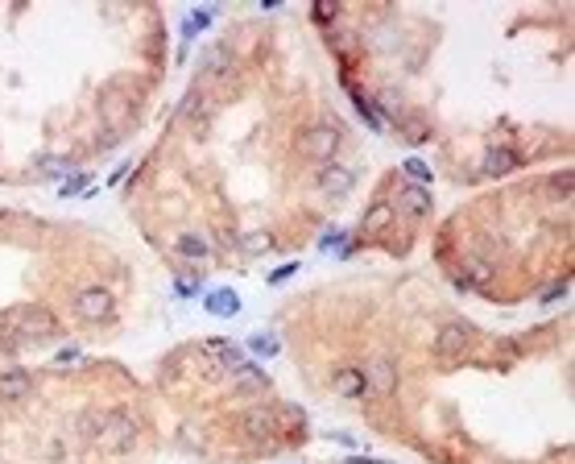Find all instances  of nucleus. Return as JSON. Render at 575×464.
I'll return each instance as SVG.
<instances>
[{
	"mask_svg": "<svg viewBox=\"0 0 575 464\" xmlns=\"http://www.w3.org/2000/svg\"><path fill=\"white\" fill-rule=\"evenodd\" d=\"M99 452H108V456H120V452H128L133 443H137V423L128 415H108L104 423V431H99Z\"/></svg>",
	"mask_w": 575,
	"mask_h": 464,
	"instance_id": "obj_3",
	"label": "nucleus"
},
{
	"mask_svg": "<svg viewBox=\"0 0 575 464\" xmlns=\"http://www.w3.org/2000/svg\"><path fill=\"white\" fill-rule=\"evenodd\" d=\"M339 244V232L336 228H332V232H327V237H319V249H323V253H332V249H336Z\"/></svg>",
	"mask_w": 575,
	"mask_h": 464,
	"instance_id": "obj_26",
	"label": "nucleus"
},
{
	"mask_svg": "<svg viewBox=\"0 0 575 464\" xmlns=\"http://www.w3.org/2000/svg\"><path fill=\"white\" fill-rule=\"evenodd\" d=\"M54 332V315L42 303H17L0 311V336H42Z\"/></svg>",
	"mask_w": 575,
	"mask_h": 464,
	"instance_id": "obj_1",
	"label": "nucleus"
},
{
	"mask_svg": "<svg viewBox=\"0 0 575 464\" xmlns=\"http://www.w3.org/2000/svg\"><path fill=\"white\" fill-rule=\"evenodd\" d=\"M240 427H244V431H248L253 440H269L278 423H273V415H269V411H261V406H253V411H244V419H240Z\"/></svg>",
	"mask_w": 575,
	"mask_h": 464,
	"instance_id": "obj_14",
	"label": "nucleus"
},
{
	"mask_svg": "<svg viewBox=\"0 0 575 464\" xmlns=\"http://www.w3.org/2000/svg\"><path fill=\"white\" fill-rule=\"evenodd\" d=\"M332 386H336V394L339 398H364L368 394V386H364V377H360V369H352V365H344L332 377Z\"/></svg>",
	"mask_w": 575,
	"mask_h": 464,
	"instance_id": "obj_13",
	"label": "nucleus"
},
{
	"mask_svg": "<svg viewBox=\"0 0 575 464\" xmlns=\"http://www.w3.org/2000/svg\"><path fill=\"white\" fill-rule=\"evenodd\" d=\"M402 124H406V137H410V141H427V137H431L427 121H418V117H410V121H402Z\"/></svg>",
	"mask_w": 575,
	"mask_h": 464,
	"instance_id": "obj_24",
	"label": "nucleus"
},
{
	"mask_svg": "<svg viewBox=\"0 0 575 464\" xmlns=\"http://www.w3.org/2000/svg\"><path fill=\"white\" fill-rule=\"evenodd\" d=\"M174 249H178L187 261H207V257H212V241H207L203 232H178V237H174Z\"/></svg>",
	"mask_w": 575,
	"mask_h": 464,
	"instance_id": "obj_12",
	"label": "nucleus"
},
{
	"mask_svg": "<svg viewBox=\"0 0 575 464\" xmlns=\"http://www.w3.org/2000/svg\"><path fill=\"white\" fill-rule=\"evenodd\" d=\"M402 171H406L418 187H427V183H431V166H427L422 158H406V162H402Z\"/></svg>",
	"mask_w": 575,
	"mask_h": 464,
	"instance_id": "obj_21",
	"label": "nucleus"
},
{
	"mask_svg": "<svg viewBox=\"0 0 575 464\" xmlns=\"http://www.w3.org/2000/svg\"><path fill=\"white\" fill-rule=\"evenodd\" d=\"M468 344H472V328L468 323H447V328H439V336H434V352L439 357H464L468 352Z\"/></svg>",
	"mask_w": 575,
	"mask_h": 464,
	"instance_id": "obj_8",
	"label": "nucleus"
},
{
	"mask_svg": "<svg viewBox=\"0 0 575 464\" xmlns=\"http://www.w3.org/2000/svg\"><path fill=\"white\" fill-rule=\"evenodd\" d=\"M116 311V298L108 286H87V291L75 294V315L83 319V323H99V319H112Z\"/></svg>",
	"mask_w": 575,
	"mask_h": 464,
	"instance_id": "obj_2",
	"label": "nucleus"
},
{
	"mask_svg": "<svg viewBox=\"0 0 575 464\" xmlns=\"http://www.w3.org/2000/svg\"><path fill=\"white\" fill-rule=\"evenodd\" d=\"M104 423H108V415H83L79 419V436H83V440H99Z\"/></svg>",
	"mask_w": 575,
	"mask_h": 464,
	"instance_id": "obj_22",
	"label": "nucleus"
},
{
	"mask_svg": "<svg viewBox=\"0 0 575 464\" xmlns=\"http://www.w3.org/2000/svg\"><path fill=\"white\" fill-rule=\"evenodd\" d=\"M128 112H133V99H120L116 96V83H112V87L104 92V121H108V124H120Z\"/></svg>",
	"mask_w": 575,
	"mask_h": 464,
	"instance_id": "obj_17",
	"label": "nucleus"
},
{
	"mask_svg": "<svg viewBox=\"0 0 575 464\" xmlns=\"http://www.w3.org/2000/svg\"><path fill=\"white\" fill-rule=\"evenodd\" d=\"M336 149H339V129L336 124H314V129H307L302 153H307L311 162H336Z\"/></svg>",
	"mask_w": 575,
	"mask_h": 464,
	"instance_id": "obj_4",
	"label": "nucleus"
},
{
	"mask_svg": "<svg viewBox=\"0 0 575 464\" xmlns=\"http://www.w3.org/2000/svg\"><path fill=\"white\" fill-rule=\"evenodd\" d=\"M207 352L216 357V365L224 369V373H236V369H244V365H248V361H244V348H240V344L212 340V344H207Z\"/></svg>",
	"mask_w": 575,
	"mask_h": 464,
	"instance_id": "obj_11",
	"label": "nucleus"
},
{
	"mask_svg": "<svg viewBox=\"0 0 575 464\" xmlns=\"http://www.w3.org/2000/svg\"><path fill=\"white\" fill-rule=\"evenodd\" d=\"M248 348L257 352V357H278V336H269V332H257V336H248Z\"/></svg>",
	"mask_w": 575,
	"mask_h": 464,
	"instance_id": "obj_20",
	"label": "nucleus"
},
{
	"mask_svg": "<svg viewBox=\"0 0 575 464\" xmlns=\"http://www.w3.org/2000/svg\"><path fill=\"white\" fill-rule=\"evenodd\" d=\"M207 25H212V13H207V9H199V13H191V17H187L182 33H187V38H195V33H203Z\"/></svg>",
	"mask_w": 575,
	"mask_h": 464,
	"instance_id": "obj_23",
	"label": "nucleus"
},
{
	"mask_svg": "<svg viewBox=\"0 0 575 464\" xmlns=\"http://www.w3.org/2000/svg\"><path fill=\"white\" fill-rule=\"evenodd\" d=\"M75 191H83V178H67L62 183V195H75Z\"/></svg>",
	"mask_w": 575,
	"mask_h": 464,
	"instance_id": "obj_30",
	"label": "nucleus"
},
{
	"mask_svg": "<svg viewBox=\"0 0 575 464\" xmlns=\"http://www.w3.org/2000/svg\"><path fill=\"white\" fill-rule=\"evenodd\" d=\"M389 207L410 216V220H422V216H431V187L406 183V187H398V203H389Z\"/></svg>",
	"mask_w": 575,
	"mask_h": 464,
	"instance_id": "obj_6",
	"label": "nucleus"
},
{
	"mask_svg": "<svg viewBox=\"0 0 575 464\" xmlns=\"http://www.w3.org/2000/svg\"><path fill=\"white\" fill-rule=\"evenodd\" d=\"M33 394V377L21 373V369H9L0 373V402H25Z\"/></svg>",
	"mask_w": 575,
	"mask_h": 464,
	"instance_id": "obj_10",
	"label": "nucleus"
},
{
	"mask_svg": "<svg viewBox=\"0 0 575 464\" xmlns=\"http://www.w3.org/2000/svg\"><path fill=\"white\" fill-rule=\"evenodd\" d=\"M228 382H232V394H240V398H248V394H261L265 386H269V377H265V369L261 365H248L236 369V373H228Z\"/></svg>",
	"mask_w": 575,
	"mask_h": 464,
	"instance_id": "obj_9",
	"label": "nucleus"
},
{
	"mask_svg": "<svg viewBox=\"0 0 575 464\" xmlns=\"http://www.w3.org/2000/svg\"><path fill=\"white\" fill-rule=\"evenodd\" d=\"M54 361H58L62 369H67V365H75V361H79V348H62V352H58Z\"/></svg>",
	"mask_w": 575,
	"mask_h": 464,
	"instance_id": "obj_25",
	"label": "nucleus"
},
{
	"mask_svg": "<svg viewBox=\"0 0 575 464\" xmlns=\"http://www.w3.org/2000/svg\"><path fill=\"white\" fill-rule=\"evenodd\" d=\"M352 187H356L352 166H339V162H323V166H319V191H323V195L344 199Z\"/></svg>",
	"mask_w": 575,
	"mask_h": 464,
	"instance_id": "obj_7",
	"label": "nucleus"
},
{
	"mask_svg": "<svg viewBox=\"0 0 575 464\" xmlns=\"http://www.w3.org/2000/svg\"><path fill=\"white\" fill-rule=\"evenodd\" d=\"M389 224H393V207H389L385 199H377V203H373V207L364 212V220H360V228H364V232H385Z\"/></svg>",
	"mask_w": 575,
	"mask_h": 464,
	"instance_id": "obj_16",
	"label": "nucleus"
},
{
	"mask_svg": "<svg viewBox=\"0 0 575 464\" xmlns=\"http://www.w3.org/2000/svg\"><path fill=\"white\" fill-rule=\"evenodd\" d=\"M269 237H265V232H236V249L240 253H248V257H257V253H265V249H269Z\"/></svg>",
	"mask_w": 575,
	"mask_h": 464,
	"instance_id": "obj_18",
	"label": "nucleus"
},
{
	"mask_svg": "<svg viewBox=\"0 0 575 464\" xmlns=\"http://www.w3.org/2000/svg\"><path fill=\"white\" fill-rule=\"evenodd\" d=\"M360 377H364L368 394H377V398H389V394L398 390V365L389 357H373L368 365L360 369Z\"/></svg>",
	"mask_w": 575,
	"mask_h": 464,
	"instance_id": "obj_5",
	"label": "nucleus"
},
{
	"mask_svg": "<svg viewBox=\"0 0 575 464\" xmlns=\"http://www.w3.org/2000/svg\"><path fill=\"white\" fill-rule=\"evenodd\" d=\"M203 307H207L212 315L228 319V315H236V311H240V294L236 291H212L207 298H203Z\"/></svg>",
	"mask_w": 575,
	"mask_h": 464,
	"instance_id": "obj_15",
	"label": "nucleus"
},
{
	"mask_svg": "<svg viewBox=\"0 0 575 464\" xmlns=\"http://www.w3.org/2000/svg\"><path fill=\"white\" fill-rule=\"evenodd\" d=\"M294 269H298V261H290V266L273 269V282H286V278H290V274H294Z\"/></svg>",
	"mask_w": 575,
	"mask_h": 464,
	"instance_id": "obj_29",
	"label": "nucleus"
},
{
	"mask_svg": "<svg viewBox=\"0 0 575 464\" xmlns=\"http://www.w3.org/2000/svg\"><path fill=\"white\" fill-rule=\"evenodd\" d=\"M67 171V162H58V158H46V162H42V174H62Z\"/></svg>",
	"mask_w": 575,
	"mask_h": 464,
	"instance_id": "obj_27",
	"label": "nucleus"
},
{
	"mask_svg": "<svg viewBox=\"0 0 575 464\" xmlns=\"http://www.w3.org/2000/svg\"><path fill=\"white\" fill-rule=\"evenodd\" d=\"M513 162H518V158H513L509 149H493V153L484 158V171H488V174H505V171H513Z\"/></svg>",
	"mask_w": 575,
	"mask_h": 464,
	"instance_id": "obj_19",
	"label": "nucleus"
},
{
	"mask_svg": "<svg viewBox=\"0 0 575 464\" xmlns=\"http://www.w3.org/2000/svg\"><path fill=\"white\" fill-rule=\"evenodd\" d=\"M314 17H319V21H332V17H336V4H319Z\"/></svg>",
	"mask_w": 575,
	"mask_h": 464,
	"instance_id": "obj_28",
	"label": "nucleus"
}]
</instances>
